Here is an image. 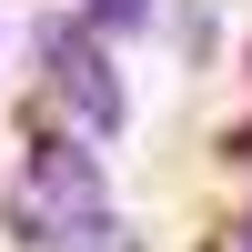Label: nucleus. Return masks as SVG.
<instances>
[{
    "instance_id": "obj_1",
    "label": "nucleus",
    "mask_w": 252,
    "mask_h": 252,
    "mask_svg": "<svg viewBox=\"0 0 252 252\" xmlns=\"http://www.w3.org/2000/svg\"><path fill=\"white\" fill-rule=\"evenodd\" d=\"M0 212H10V232L31 252H131V232L111 222V192H101L91 141H71V131H40L31 152H20Z\"/></svg>"
},
{
    "instance_id": "obj_2",
    "label": "nucleus",
    "mask_w": 252,
    "mask_h": 252,
    "mask_svg": "<svg viewBox=\"0 0 252 252\" xmlns=\"http://www.w3.org/2000/svg\"><path fill=\"white\" fill-rule=\"evenodd\" d=\"M40 81H51V101L81 121V131H121V71H111V40L91 31V20H40Z\"/></svg>"
},
{
    "instance_id": "obj_4",
    "label": "nucleus",
    "mask_w": 252,
    "mask_h": 252,
    "mask_svg": "<svg viewBox=\"0 0 252 252\" xmlns=\"http://www.w3.org/2000/svg\"><path fill=\"white\" fill-rule=\"evenodd\" d=\"M242 252H252V232H242Z\"/></svg>"
},
{
    "instance_id": "obj_3",
    "label": "nucleus",
    "mask_w": 252,
    "mask_h": 252,
    "mask_svg": "<svg viewBox=\"0 0 252 252\" xmlns=\"http://www.w3.org/2000/svg\"><path fill=\"white\" fill-rule=\"evenodd\" d=\"M141 10H152V0H91V10H81V20H91V31H101V40H111V31H131V20H141Z\"/></svg>"
}]
</instances>
